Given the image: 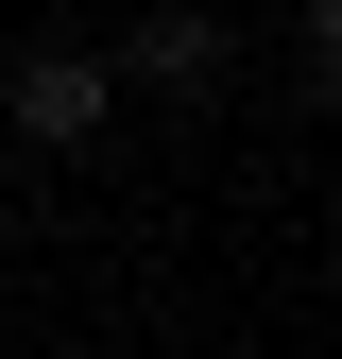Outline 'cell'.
Segmentation results:
<instances>
[{
  "mask_svg": "<svg viewBox=\"0 0 342 359\" xmlns=\"http://www.w3.org/2000/svg\"><path fill=\"white\" fill-rule=\"evenodd\" d=\"M0 120H18L34 154H86V137L120 120V69H103V52H69V34H34V52H18V86H0Z\"/></svg>",
  "mask_w": 342,
  "mask_h": 359,
  "instance_id": "obj_1",
  "label": "cell"
},
{
  "mask_svg": "<svg viewBox=\"0 0 342 359\" xmlns=\"http://www.w3.org/2000/svg\"><path fill=\"white\" fill-rule=\"evenodd\" d=\"M103 69H120V86H171V103H205V86H223V18H205V0H154Z\"/></svg>",
  "mask_w": 342,
  "mask_h": 359,
  "instance_id": "obj_2",
  "label": "cell"
},
{
  "mask_svg": "<svg viewBox=\"0 0 342 359\" xmlns=\"http://www.w3.org/2000/svg\"><path fill=\"white\" fill-rule=\"evenodd\" d=\"M291 34H308V103H342V0H291Z\"/></svg>",
  "mask_w": 342,
  "mask_h": 359,
  "instance_id": "obj_3",
  "label": "cell"
}]
</instances>
